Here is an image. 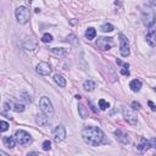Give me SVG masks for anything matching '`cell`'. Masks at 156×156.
Here are the masks:
<instances>
[{"instance_id": "cell-1", "label": "cell", "mask_w": 156, "mask_h": 156, "mask_svg": "<svg viewBox=\"0 0 156 156\" xmlns=\"http://www.w3.org/2000/svg\"><path fill=\"white\" fill-rule=\"evenodd\" d=\"M82 138H83L84 143H87L88 145H91V146H98V145L105 143L104 132L100 128L93 127V126H88L82 130Z\"/></svg>"}, {"instance_id": "cell-2", "label": "cell", "mask_w": 156, "mask_h": 156, "mask_svg": "<svg viewBox=\"0 0 156 156\" xmlns=\"http://www.w3.org/2000/svg\"><path fill=\"white\" fill-rule=\"evenodd\" d=\"M15 16H16V20L20 24H26L28 21H29V10L26 7V6H20L15 10Z\"/></svg>"}, {"instance_id": "cell-3", "label": "cell", "mask_w": 156, "mask_h": 156, "mask_svg": "<svg viewBox=\"0 0 156 156\" xmlns=\"http://www.w3.org/2000/svg\"><path fill=\"white\" fill-rule=\"evenodd\" d=\"M39 106H40L41 112H44L45 115L51 116V115L54 113V106H52V104H51V101H50V99H49L48 96L40 98V100H39Z\"/></svg>"}, {"instance_id": "cell-4", "label": "cell", "mask_w": 156, "mask_h": 156, "mask_svg": "<svg viewBox=\"0 0 156 156\" xmlns=\"http://www.w3.org/2000/svg\"><path fill=\"white\" fill-rule=\"evenodd\" d=\"M145 39L150 46H156V21L147 27V33Z\"/></svg>"}, {"instance_id": "cell-5", "label": "cell", "mask_w": 156, "mask_h": 156, "mask_svg": "<svg viewBox=\"0 0 156 156\" xmlns=\"http://www.w3.org/2000/svg\"><path fill=\"white\" fill-rule=\"evenodd\" d=\"M122 115H123L124 119H126L129 124L135 126V124L138 123V117H136L135 112H134L132 108H129V107H122Z\"/></svg>"}, {"instance_id": "cell-6", "label": "cell", "mask_w": 156, "mask_h": 156, "mask_svg": "<svg viewBox=\"0 0 156 156\" xmlns=\"http://www.w3.org/2000/svg\"><path fill=\"white\" fill-rule=\"evenodd\" d=\"M15 138H16V141L20 144V145H24V144H28L32 141V136L29 133H27L26 130L23 129H18L16 133H15Z\"/></svg>"}, {"instance_id": "cell-7", "label": "cell", "mask_w": 156, "mask_h": 156, "mask_svg": "<svg viewBox=\"0 0 156 156\" xmlns=\"http://www.w3.org/2000/svg\"><path fill=\"white\" fill-rule=\"evenodd\" d=\"M113 45V41H112V38H105V37H100L96 39V46L102 50V51H106V50H110Z\"/></svg>"}, {"instance_id": "cell-8", "label": "cell", "mask_w": 156, "mask_h": 156, "mask_svg": "<svg viewBox=\"0 0 156 156\" xmlns=\"http://www.w3.org/2000/svg\"><path fill=\"white\" fill-rule=\"evenodd\" d=\"M119 52L123 57H127L129 55V41L126 35L122 33L119 34Z\"/></svg>"}, {"instance_id": "cell-9", "label": "cell", "mask_w": 156, "mask_h": 156, "mask_svg": "<svg viewBox=\"0 0 156 156\" xmlns=\"http://www.w3.org/2000/svg\"><path fill=\"white\" fill-rule=\"evenodd\" d=\"M156 21V17H155V13L152 10L150 9H146L143 11V22L146 27H149L150 24H152L154 22Z\"/></svg>"}, {"instance_id": "cell-10", "label": "cell", "mask_w": 156, "mask_h": 156, "mask_svg": "<svg viewBox=\"0 0 156 156\" xmlns=\"http://www.w3.org/2000/svg\"><path fill=\"white\" fill-rule=\"evenodd\" d=\"M65 138H66V128L63 124H60L54 129V139L56 143H60L65 140Z\"/></svg>"}, {"instance_id": "cell-11", "label": "cell", "mask_w": 156, "mask_h": 156, "mask_svg": "<svg viewBox=\"0 0 156 156\" xmlns=\"http://www.w3.org/2000/svg\"><path fill=\"white\" fill-rule=\"evenodd\" d=\"M35 71L40 76H49L51 73V66L48 62H39L35 67Z\"/></svg>"}, {"instance_id": "cell-12", "label": "cell", "mask_w": 156, "mask_h": 156, "mask_svg": "<svg viewBox=\"0 0 156 156\" xmlns=\"http://www.w3.org/2000/svg\"><path fill=\"white\" fill-rule=\"evenodd\" d=\"M35 122H37V124H39L40 127H48V126L50 124L49 117H48V115H45L44 112L37 115V117H35Z\"/></svg>"}, {"instance_id": "cell-13", "label": "cell", "mask_w": 156, "mask_h": 156, "mask_svg": "<svg viewBox=\"0 0 156 156\" xmlns=\"http://www.w3.org/2000/svg\"><path fill=\"white\" fill-rule=\"evenodd\" d=\"M115 135L116 138L122 143V144H129L130 143V139H129V135L124 132H122L121 129H116L115 130Z\"/></svg>"}, {"instance_id": "cell-14", "label": "cell", "mask_w": 156, "mask_h": 156, "mask_svg": "<svg viewBox=\"0 0 156 156\" xmlns=\"http://www.w3.org/2000/svg\"><path fill=\"white\" fill-rule=\"evenodd\" d=\"M23 46L27 50H34L37 48V41L33 38H26L23 41Z\"/></svg>"}, {"instance_id": "cell-15", "label": "cell", "mask_w": 156, "mask_h": 156, "mask_svg": "<svg viewBox=\"0 0 156 156\" xmlns=\"http://www.w3.org/2000/svg\"><path fill=\"white\" fill-rule=\"evenodd\" d=\"M50 51H51L52 55L58 56V57H62V56L67 55V49H65V48H51Z\"/></svg>"}, {"instance_id": "cell-16", "label": "cell", "mask_w": 156, "mask_h": 156, "mask_svg": "<svg viewBox=\"0 0 156 156\" xmlns=\"http://www.w3.org/2000/svg\"><path fill=\"white\" fill-rule=\"evenodd\" d=\"M7 104L10 105V110H12L15 112H23L24 111V105L23 104H17V102H13V101H9Z\"/></svg>"}, {"instance_id": "cell-17", "label": "cell", "mask_w": 156, "mask_h": 156, "mask_svg": "<svg viewBox=\"0 0 156 156\" xmlns=\"http://www.w3.org/2000/svg\"><path fill=\"white\" fill-rule=\"evenodd\" d=\"M95 87H96V84H95V82L91 80V79H87V80L83 82V89H84L85 91H93V90L95 89Z\"/></svg>"}, {"instance_id": "cell-18", "label": "cell", "mask_w": 156, "mask_h": 156, "mask_svg": "<svg viewBox=\"0 0 156 156\" xmlns=\"http://www.w3.org/2000/svg\"><path fill=\"white\" fill-rule=\"evenodd\" d=\"M149 147H150V143H149V140H146L145 138H141L140 143L136 145V149H138L140 152H144V151L147 150Z\"/></svg>"}, {"instance_id": "cell-19", "label": "cell", "mask_w": 156, "mask_h": 156, "mask_svg": "<svg viewBox=\"0 0 156 156\" xmlns=\"http://www.w3.org/2000/svg\"><path fill=\"white\" fill-rule=\"evenodd\" d=\"M129 88H130L133 91L138 93V91L141 89V82H140L139 79H133V80L129 83Z\"/></svg>"}, {"instance_id": "cell-20", "label": "cell", "mask_w": 156, "mask_h": 156, "mask_svg": "<svg viewBox=\"0 0 156 156\" xmlns=\"http://www.w3.org/2000/svg\"><path fill=\"white\" fill-rule=\"evenodd\" d=\"M78 113H79V117L82 119L88 118V110L83 104H78Z\"/></svg>"}, {"instance_id": "cell-21", "label": "cell", "mask_w": 156, "mask_h": 156, "mask_svg": "<svg viewBox=\"0 0 156 156\" xmlns=\"http://www.w3.org/2000/svg\"><path fill=\"white\" fill-rule=\"evenodd\" d=\"M54 80H55V83L58 85V87H66V79L63 78V76H61V74H55L54 76Z\"/></svg>"}, {"instance_id": "cell-22", "label": "cell", "mask_w": 156, "mask_h": 156, "mask_svg": "<svg viewBox=\"0 0 156 156\" xmlns=\"http://www.w3.org/2000/svg\"><path fill=\"white\" fill-rule=\"evenodd\" d=\"M4 143L6 144L7 147L12 149V147H15V144H16L17 141H16V138H15V136H5V138H4Z\"/></svg>"}, {"instance_id": "cell-23", "label": "cell", "mask_w": 156, "mask_h": 156, "mask_svg": "<svg viewBox=\"0 0 156 156\" xmlns=\"http://www.w3.org/2000/svg\"><path fill=\"white\" fill-rule=\"evenodd\" d=\"M95 37H96V30H95L93 27H89V28L85 30V38H87L88 40H93V39H95Z\"/></svg>"}, {"instance_id": "cell-24", "label": "cell", "mask_w": 156, "mask_h": 156, "mask_svg": "<svg viewBox=\"0 0 156 156\" xmlns=\"http://www.w3.org/2000/svg\"><path fill=\"white\" fill-rule=\"evenodd\" d=\"M100 29H101L102 32H112L115 28H113V26H112L111 23H104Z\"/></svg>"}, {"instance_id": "cell-25", "label": "cell", "mask_w": 156, "mask_h": 156, "mask_svg": "<svg viewBox=\"0 0 156 156\" xmlns=\"http://www.w3.org/2000/svg\"><path fill=\"white\" fill-rule=\"evenodd\" d=\"M99 107H100L101 110H106V108L110 107V105H108V102H107L105 99H100V100H99Z\"/></svg>"}, {"instance_id": "cell-26", "label": "cell", "mask_w": 156, "mask_h": 156, "mask_svg": "<svg viewBox=\"0 0 156 156\" xmlns=\"http://www.w3.org/2000/svg\"><path fill=\"white\" fill-rule=\"evenodd\" d=\"M41 41H43V43H51V41H52V35L49 34V33H45V34L41 37Z\"/></svg>"}, {"instance_id": "cell-27", "label": "cell", "mask_w": 156, "mask_h": 156, "mask_svg": "<svg viewBox=\"0 0 156 156\" xmlns=\"http://www.w3.org/2000/svg\"><path fill=\"white\" fill-rule=\"evenodd\" d=\"M128 67H129V65H128V63H124L123 67L121 68V74H123V76H128V74H129V69H128Z\"/></svg>"}, {"instance_id": "cell-28", "label": "cell", "mask_w": 156, "mask_h": 156, "mask_svg": "<svg viewBox=\"0 0 156 156\" xmlns=\"http://www.w3.org/2000/svg\"><path fill=\"white\" fill-rule=\"evenodd\" d=\"M9 129V123L6 121H1L0 122V130L1 132H6Z\"/></svg>"}, {"instance_id": "cell-29", "label": "cell", "mask_w": 156, "mask_h": 156, "mask_svg": "<svg viewBox=\"0 0 156 156\" xmlns=\"http://www.w3.org/2000/svg\"><path fill=\"white\" fill-rule=\"evenodd\" d=\"M66 40L69 41V43H72V44H77V40H76V35H74V34H69V35L66 38Z\"/></svg>"}, {"instance_id": "cell-30", "label": "cell", "mask_w": 156, "mask_h": 156, "mask_svg": "<svg viewBox=\"0 0 156 156\" xmlns=\"http://www.w3.org/2000/svg\"><path fill=\"white\" fill-rule=\"evenodd\" d=\"M43 149H44L45 151H49V150L51 149V143H50L49 140H45V141L43 143Z\"/></svg>"}, {"instance_id": "cell-31", "label": "cell", "mask_w": 156, "mask_h": 156, "mask_svg": "<svg viewBox=\"0 0 156 156\" xmlns=\"http://www.w3.org/2000/svg\"><path fill=\"white\" fill-rule=\"evenodd\" d=\"M21 95H23V96H24V98H22V99H23L26 102H32V98H30L29 95H27L26 93H22Z\"/></svg>"}, {"instance_id": "cell-32", "label": "cell", "mask_w": 156, "mask_h": 156, "mask_svg": "<svg viewBox=\"0 0 156 156\" xmlns=\"http://www.w3.org/2000/svg\"><path fill=\"white\" fill-rule=\"evenodd\" d=\"M140 107H141V106H140L139 102H136V101H133V102H132V108H133V110H140Z\"/></svg>"}, {"instance_id": "cell-33", "label": "cell", "mask_w": 156, "mask_h": 156, "mask_svg": "<svg viewBox=\"0 0 156 156\" xmlns=\"http://www.w3.org/2000/svg\"><path fill=\"white\" fill-rule=\"evenodd\" d=\"M149 143H150V146H151V147L156 149V138H151V139L149 140Z\"/></svg>"}, {"instance_id": "cell-34", "label": "cell", "mask_w": 156, "mask_h": 156, "mask_svg": "<svg viewBox=\"0 0 156 156\" xmlns=\"http://www.w3.org/2000/svg\"><path fill=\"white\" fill-rule=\"evenodd\" d=\"M147 104H149V106H150V108H151L152 111H156V105H155L152 101H149Z\"/></svg>"}, {"instance_id": "cell-35", "label": "cell", "mask_w": 156, "mask_h": 156, "mask_svg": "<svg viewBox=\"0 0 156 156\" xmlns=\"http://www.w3.org/2000/svg\"><path fill=\"white\" fill-rule=\"evenodd\" d=\"M151 6H156V0H147Z\"/></svg>"}, {"instance_id": "cell-36", "label": "cell", "mask_w": 156, "mask_h": 156, "mask_svg": "<svg viewBox=\"0 0 156 156\" xmlns=\"http://www.w3.org/2000/svg\"><path fill=\"white\" fill-rule=\"evenodd\" d=\"M89 104H90V106H91V108H93V111H94V112H96V108L94 107V105L91 104V101H89Z\"/></svg>"}, {"instance_id": "cell-37", "label": "cell", "mask_w": 156, "mask_h": 156, "mask_svg": "<svg viewBox=\"0 0 156 156\" xmlns=\"http://www.w3.org/2000/svg\"><path fill=\"white\" fill-rule=\"evenodd\" d=\"M29 155H40V154H39V152H35V151H34V152H28V156H29Z\"/></svg>"}, {"instance_id": "cell-38", "label": "cell", "mask_w": 156, "mask_h": 156, "mask_svg": "<svg viewBox=\"0 0 156 156\" xmlns=\"http://www.w3.org/2000/svg\"><path fill=\"white\" fill-rule=\"evenodd\" d=\"M0 155H1V156H7V154L4 152V151H0Z\"/></svg>"}, {"instance_id": "cell-39", "label": "cell", "mask_w": 156, "mask_h": 156, "mask_svg": "<svg viewBox=\"0 0 156 156\" xmlns=\"http://www.w3.org/2000/svg\"><path fill=\"white\" fill-rule=\"evenodd\" d=\"M155 91H156V87H155Z\"/></svg>"}]
</instances>
